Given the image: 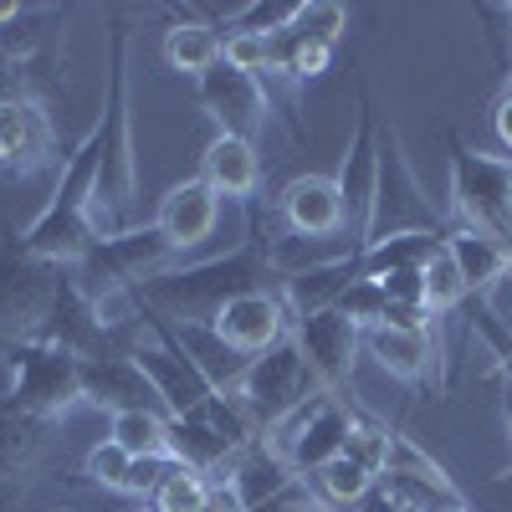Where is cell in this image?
<instances>
[{"instance_id":"1","label":"cell","mask_w":512,"mask_h":512,"mask_svg":"<svg viewBox=\"0 0 512 512\" xmlns=\"http://www.w3.org/2000/svg\"><path fill=\"white\" fill-rule=\"evenodd\" d=\"M267 216L251 205L246 216V236L241 246H231L226 256H205V262H190V267H169L159 277H149L139 287L144 308H154L159 318L169 323H210L231 297L241 292H267V287H282L277 272H272V256H267Z\"/></svg>"},{"instance_id":"2","label":"cell","mask_w":512,"mask_h":512,"mask_svg":"<svg viewBox=\"0 0 512 512\" xmlns=\"http://www.w3.org/2000/svg\"><path fill=\"white\" fill-rule=\"evenodd\" d=\"M103 164L98 190L88 205V221L98 236L134 226V195H139V159H134V98H128V26H108V77H103V108L93 118Z\"/></svg>"},{"instance_id":"3","label":"cell","mask_w":512,"mask_h":512,"mask_svg":"<svg viewBox=\"0 0 512 512\" xmlns=\"http://www.w3.org/2000/svg\"><path fill=\"white\" fill-rule=\"evenodd\" d=\"M451 164H446V205L456 226L487 231L512 246V159L482 154L461 134H446Z\"/></svg>"},{"instance_id":"4","label":"cell","mask_w":512,"mask_h":512,"mask_svg":"<svg viewBox=\"0 0 512 512\" xmlns=\"http://www.w3.org/2000/svg\"><path fill=\"white\" fill-rule=\"evenodd\" d=\"M57 262L36 256L16 226H6L0 236V344H26V338H41L62 287Z\"/></svg>"},{"instance_id":"5","label":"cell","mask_w":512,"mask_h":512,"mask_svg":"<svg viewBox=\"0 0 512 512\" xmlns=\"http://www.w3.org/2000/svg\"><path fill=\"white\" fill-rule=\"evenodd\" d=\"M0 369H6V390L21 410L57 420L67 410L82 405V359L67 354L62 344H47V338H26V344H6L0 349Z\"/></svg>"},{"instance_id":"6","label":"cell","mask_w":512,"mask_h":512,"mask_svg":"<svg viewBox=\"0 0 512 512\" xmlns=\"http://www.w3.org/2000/svg\"><path fill=\"white\" fill-rule=\"evenodd\" d=\"M175 246H169V236L144 221V226H128V231H113V236H98L93 251L82 256V262L72 267L77 287L93 297H113V292H139L149 277L169 272V262H175Z\"/></svg>"},{"instance_id":"7","label":"cell","mask_w":512,"mask_h":512,"mask_svg":"<svg viewBox=\"0 0 512 512\" xmlns=\"http://www.w3.org/2000/svg\"><path fill=\"white\" fill-rule=\"evenodd\" d=\"M354 134L344 144L333 180L344 195V241L349 246H369L374 231V190H379V108H374V88L369 77L354 72Z\"/></svg>"},{"instance_id":"8","label":"cell","mask_w":512,"mask_h":512,"mask_svg":"<svg viewBox=\"0 0 512 512\" xmlns=\"http://www.w3.org/2000/svg\"><path fill=\"white\" fill-rule=\"evenodd\" d=\"M308 395H318V379H313L303 349H297V338H282L277 349L256 354V359L246 364V374L236 379V390H231V400L251 415V425H256L262 436L277 431V425H282L297 405H303Z\"/></svg>"},{"instance_id":"9","label":"cell","mask_w":512,"mask_h":512,"mask_svg":"<svg viewBox=\"0 0 512 512\" xmlns=\"http://www.w3.org/2000/svg\"><path fill=\"white\" fill-rule=\"evenodd\" d=\"M354 415H359L354 400H338V395L318 390V395H308L303 405H297L277 431H267L262 441L292 466L297 477H313L318 466H328L333 456H344Z\"/></svg>"},{"instance_id":"10","label":"cell","mask_w":512,"mask_h":512,"mask_svg":"<svg viewBox=\"0 0 512 512\" xmlns=\"http://www.w3.org/2000/svg\"><path fill=\"white\" fill-rule=\"evenodd\" d=\"M405 231H451V226H441V210L425 200L395 123L379 118V190H374V231H369V241L374 236H405Z\"/></svg>"},{"instance_id":"11","label":"cell","mask_w":512,"mask_h":512,"mask_svg":"<svg viewBox=\"0 0 512 512\" xmlns=\"http://www.w3.org/2000/svg\"><path fill=\"white\" fill-rule=\"evenodd\" d=\"M292 338H297V349H303L313 379H318V390L338 395V400H354V364L364 354V333L338 313H308V318H292Z\"/></svg>"},{"instance_id":"12","label":"cell","mask_w":512,"mask_h":512,"mask_svg":"<svg viewBox=\"0 0 512 512\" xmlns=\"http://www.w3.org/2000/svg\"><path fill=\"white\" fill-rule=\"evenodd\" d=\"M195 103H200V113H210L216 134H231V139H246V144L262 139V128L272 118V98L262 88V77L236 72L231 62L195 77Z\"/></svg>"},{"instance_id":"13","label":"cell","mask_w":512,"mask_h":512,"mask_svg":"<svg viewBox=\"0 0 512 512\" xmlns=\"http://www.w3.org/2000/svg\"><path fill=\"white\" fill-rule=\"evenodd\" d=\"M364 354L400 384L415 390H446V344L431 328H400V323H379L364 333Z\"/></svg>"},{"instance_id":"14","label":"cell","mask_w":512,"mask_h":512,"mask_svg":"<svg viewBox=\"0 0 512 512\" xmlns=\"http://www.w3.org/2000/svg\"><path fill=\"white\" fill-rule=\"evenodd\" d=\"M144 328H149V323H144ZM149 333H154V338H139V344L128 349V354H134L139 369L149 374V384H154V395H159L164 415H200L221 390L185 359V349L169 344L159 328H149Z\"/></svg>"},{"instance_id":"15","label":"cell","mask_w":512,"mask_h":512,"mask_svg":"<svg viewBox=\"0 0 512 512\" xmlns=\"http://www.w3.org/2000/svg\"><path fill=\"white\" fill-rule=\"evenodd\" d=\"M210 333H216L226 349H236L241 359H256V354L277 349L282 338H292V313H287L277 287L241 292V297H231L216 318H210Z\"/></svg>"},{"instance_id":"16","label":"cell","mask_w":512,"mask_h":512,"mask_svg":"<svg viewBox=\"0 0 512 512\" xmlns=\"http://www.w3.org/2000/svg\"><path fill=\"white\" fill-rule=\"evenodd\" d=\"M82 405L103 410L108 420L128 415V410H164L149 374L139 369V359L128 349H113V344L82 359Z\"/></svg>"},{"instance_id":"17","label":"cell","mask_w":512,"mask_h":512,"mask_svg":"<svg viewBox=\"0 0 512 512\" xmlns=\"http://www.w3.org/2000/svg\"><path fill=\"white\" fill-rule=\"evenodd\" d=\"M0 164L21 180L57 164V123L47 113V98H6L0 103Z\"/></svg>"},{"instance_id":"18","label":"cell","mask_w":512,"mask_h":512,"mask_svg":"<svg viewBox=\"0 0 512 512\" xmlns=\"http://www.w3.org/2000/svg\"><path fill=\"white\" fill-rule=\"evenodd\" d=\"M277 221L282 231L303 241H338L344 236V195L333 175H297L277 195Z\"/></svg>"},{"instance_id":"19","label":"cell","mask_w":512,"mask_h":512,"mask_svg":"<svg viewBox=\"0 0 512 512\" xmlns=\"http://www.w3.org/2000/svg\"><path fill=\"white\" fill-rule=\"evenodd\" d=\"M154 226L169 236V246H175V251L205 246L210 236H216V226H221V195L210 190L200 175H190L180 185H169V195L154 210Z\"/></svg>"},{"instance_id":"20","label":"cell","mask_w":512,"mask_h":512,"mask_svg":"<svg viewBox=\"0 0 512 512\" xmlns=\"http://www.w3.org/2000/svg\"><path fill=\"white\" fill-rule=\"evenodd\" d=\"M52 436H57V420H41V415L21 410L0 390V492H11L16 482L31 477V466L52 446Z\"/></svg>"},{"instance_id":"21","label":"cell","mask_w":512,"mask_h":512,"mask_svg":"<svg viewBox=\"0 0 512 512\" xmlns=\"http://www.w3.org/2000/svg\"><path fill=\"white\" fill-rule=\"evenodd\" d=\"M359 277H364V267H359V246H344L338 256H328V262H318V267H308V272L287 277L277 292H282V303H287L292 318H308V313H328V308H333Z\"/></svg>"},{"instance_id":"22","label":"cell","mask_w":512,"mask_h":512,"mask_svg":"<svg viewBox=\"0 0 512 512\" xmlns=\"http://www.w3.org/2000/svg\"><path fill=\"white\" fill-rule=\"evenodd\" d=\"M200 180L221 200L256 205V190H262V154H256V144H246V139L216 134L200 154Z\"/></svg>"},{"instance_id":"23","label":"cell","mask_w":512,"mask_h":512,"mask_svg":"<svg viewBox=\"0 0 512 512\" xmlns=\"http://www.w3.org/2000/svg\"><path fill=\"white\" fill-rule=\"evenodd\" d=\"M446 256L466 277V292L472 297H492L512 277V246L487 236V231H472V226H451L446 231Z\"/></svg>"},{"instance_id":"24","label":"cell","mask_w":512,"mask_h":512,"mask_svg":"<svg viewBox=\"0 0 512 512\" xmlns=\"http://www.w3.org/2000/svg\"><path fill=\"white\" fill-rule=\"evenodd\" d=\"M159 52H164L169 67L185 72V77L195 82V77H205L210 67H221V57H226V36H221V26L200 21L195 11H175V21L164 26Z\"/></svg>"},{"instance_id":"25","label":"cell","mask_w":512,"mask_h":512,"mask_svg":"<svg viewBox=\"0 0 512 512\" xmlns=\"http://www.w3.org/2000/svg\"><path fill=\"white\" fill-rule=\"evenodd\" d=\"M446 251V231H405V236H374L359 246L364 277H390V272H425L431 256Z\"/></svg>"},{"instance_id":"26","label":"cell","mask_w":512,"mask_h":512,"mask_svg":"<svg viewBox=\"0 0 512 512\" xmlns=\"http://www.w3.org/2000/svg\"><path fill=\"white\" fill-rule=\"evenodd\" d=\"M308 487L318 492V502L328 512H349L379 487V477L369 472V466H359L354 456H333L328 466H318V472L308 477Z\"/></svg>"},{"instance_id":"27","label":"cell","mask_w":512,"mask_h":512,"mask_svg":"<svg viewBox=\"0 0 512 512\" xmlns=\"http://www.w3.org/2000/svg\"><path fill=\"white\" fill-rule=\"evenodd\" d=\"M108 441L128 456H169V415L164 410H128L108 420Z\"/></svg>"},{"instance_id":"28","label":"cell","mask_w":512,"mask_h":512,"mask_svg":"<svg viewBox=\"0 0 512 512\" xmlns=\"http://www.w3.org/2000/svg\"><path fill=\"white\" fill-rule=\"evenodd\" d=\"M333 52L328 47H313V41H303L292 26L272 31V72H282L287 82H308L318 72H328Z\"/></svg>"},{"instance_id":"29","label":"cell","mask_w":512,"mask_h":512,"mask_svg":"<svg viewBox=\"0 0 512 512\" xmlns=\"http://www.w3.org/2000/svg\"><path fill=\"white\" fill-rule=\"evenodd\" d=\"M287 26L303 36V41H313V47L338 52V41H344V31H349V11L338 6V0H308V6L292 11Z\"/></svg>"},{"instance_id":"30","label":"cell","mask_w":512,"mask_h":512,"mask_svg":"<svg viewBox=\"0 0 512 512\" xmlns=\"http://www.w3.org/2000/svg\"><path fill=\"white\" fill-rule=\"evenodd\" d=\"M205 502H210V477L195 472V466H180V461H175V472L159 482V492L149 497L154 512H205Z\"/></svg>"},{"instance_id":"31","label":"cell","mask_w":512,"mask_h":512,"mask_svg":"<svg viewBox=\"0 0 512 512\" xmlns=\"http://www.w3.org/2000/svg\"><path fill=\"white\" fill-rule=\"evenodd\" d=\"M420 277H425V308H431L436 318H446V313H456V308L472 303V292H466V277L456 272V262H451L446 251L431 256Z\"/></svg>"},{"instance_id":"32","label":"cell","mask_w":512,"mask_h":512,"mask_svg":"<svg viewBox=\"0 0 512 512\" xmlns=\"http://www.w3.org/2000/svg\"><path fill=\"white\" fill-rule=\"evenodd\" d=\"M128 466H134V456H128L118 441H98L88 446V456H82V487H98V492H118L123 497V482H128Z\"/></svg>"},{"instance_id":"33","label":"cell","mask_w":512,"mask_h":512,"mask_svg":"<svg viewBox=\"0 0 512 512\" xmlns=\"http://www.w3.org/2000/svg\"><path fill=\"white\" fill-rule=\"evenodd\" d=\"M333 308L344 313L359 333H369V328H379V323H384V308H390V303H384V287H379V277H359L344 297H338Z\"/></svg>"},{"instance_id":"34","label":"cell","mask_w":512,"mask_h":512,"mask_svg":"<svg viewBox=\"0 0 512 512\" xmlns=\"http://www.w3.org/2000/svg\"><path fill=\"white\" fill-rule=\"evenodd\" d=\"M236 72H251V77H262L272 72V36H256V31H231L226 36V57Z\"/></svg>"},{"instance_id":"35","label":"cell","mask_w":512,"mask_h":512,"mask_svg":"<svg viewBox=\"0 0 512 512\" xmlns=\"http://www.w3.org/2000/svg\"><path fill=\"white\" fill-rule=\"evenodd\" d=\"M175 472V461L169 456H134V466H128V482H123V497H139L149 507V497L159 492V482Z\"/></svg>"},{"instance_id":"36","label":"cell","mask_w":512,"mask_h":512,"mask_svg":"<svg viewBox=\"0 0 512 512\" xmlns=\"http://www.w3.org/2000/svg\"><path fill=\"white\" fill-rule=\"evenodd\" d=\"M205 512H251V507H246V497H241V487H236L231 477H216V482H210Z\"/></svg>"},{"instance_id":"37","label":"cell","mask_w":512,"mask_h":512,"mask_svg":"<svg viewBox=\"0 0 512 512\" xmlns=\"http://www.w3.org/2000/svg\"><path fill=\"white\" fill-rule=\"evenodd\" d=\"M492 134H497V144L512 154V98H497V103H492Z\"/></svg>"},{"instance_id":"38","label":"cell","mask_w":512,"mask_h":512,"mask_svg":"<svg viewBox=\"0 0 512 512\" xmlns=\"http://www.w3.org/2000/svg\"><path fill=\"white\" fill-rule=\"evenodd\" d=\"M354 512H405V507H400V502H395L390 492H384V487H374V492H369V497H364V502H359Z\"/></svg>"},{"instance_id":"39","label":"cell","mask_w":512,"mask_h":512,"mask_svg":"<svg viewBox=\"0 0 512 512\" xmlns=\"http://www.w3.org/2000/svg\"><path fill=\"white\" fill-rule=\"evenodd\" d=\"M11 21H21V6L16 0H0V26H11Z\"/></svg>"},{"instance_id":"40","label":"cell","mask_w":512,"mask_h":512,"mask_svg":"<svg viewBox=\"0 0 512 512\" xmlns=\"http://www.w3.org/2000/svg\"><path fill=\"white\" fill-rule=\"evenodd\" d=\"M497 98H512V67L502 72V88H497Z\"/></svg>"},{"instance_id":"41","label":"cell","mask_w":512,"mask_h":512,"mask_svg":"<svg viewBox=\"0 0 512 512\" xmlns=\"http://www.w3.org/2000/svg\"><path fill=\"white\" fill-rule=\"evenodd\" d=\"M502 21H507V36H512V6H502Z\"/></svg>"},{"instance_id":"42","label":"cell","mask_w":512,"mask_h":512,"mask_svg":"<svg viewBox=\"0 0 512 512\" xmlns=\"http://www.w3.org/2000/svg\"><path fill=\"white\" fill-rule=\"evenodd\" d=\"M446 512H472V507H466V502H461V507H446Z\"/></svg>"},{"instance_id":"43","label":"cell","mask_w":512,"mask_h":512,"mask_svg":"<svg viewBox=\"0 0 512 512\" xmlns=\"http://www.w3.org/2000/svg\"><path fill=\"white\" fill-rule=\"evenodd\" d=\"M134 512H154V507H134Z\"/></svg>"},{"instance_id":"44","label":"cell","mask_w":512,"mask_h":512,"mask_svg":"<svg viewBox=\"0 0 512 512\" xmlns=\"http://www.w3.org/2000/svg\"><path fill=\"white\" fill-rule=\"evenodd\" d=\"M0 349H6V344H0Z\"/></svg>"}]
</instances>
